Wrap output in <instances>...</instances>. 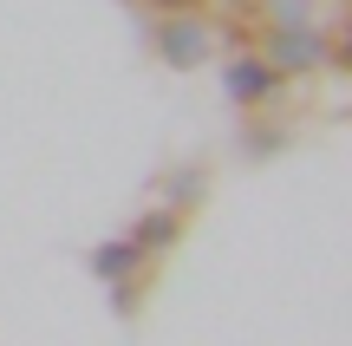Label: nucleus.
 <instances>
[{"label": "nucleus", "mask_w": 352, "mask_h": 346, "mask_svg": "<svg viewBox=\"0 0 352 346\" xmlns=\"http://www.w3.org/2000/svg\"><path fill=\"white\" fill-rule=\"evenodd\" d=\"M222 85H228V98H235V105H267V98L280 91V72L248 52V59H235V65L222 72Z\"/></svg>", "instance_id": "obj_1"}, {"label": "nucleus", "mask_w": 352, "mask_h": 346, "mask_svg": "<svg viewBox=\"0 0 352 346\" xmlns=\"http://www.w3.org/2000/svg\"><path fill=\"white\" fill-rule=\"evenodd\" d=\"M267 52H274V72H314L320 65V52H327V39L320 33H307V26H280L274 39H267Z\"/></svg>", "instance_id": "obj_2"}, {"label": "nucleus", "mask_w": 352, "mask_h": 346, "mask_svg": "<svg viewBox=\"0 0 352 346\" xmlns=\"http://www.w3.org/2000/svg\"><path fill=\"white\" fill-rule=\"evenodd\" d=\"M157 46H164L170 65H202V59H209V33H202L189 13H170V20L157 26Z\"/></svg>", "instance_id": "obj_3"}, {"label": "nucleus", "mask_w": 352, "mask_h": 346, "mask_svg": "<svg viewBox=\"0 0 352 346\" xmlns=\"http://www.w3.org/2000/svg\"><path fill=\"white\" fill-rule=\"evenodd\" d=\"M144 248L138 242H104V248H91V274H104V281H124L131 268H144Z\"/></svg>", "instance_id": "obj_4"}, {"label": "nucleus", "mask_w": 352, "mask_h": 346, "mask_svg": "<svg viewBox=\"0 0 352 346\" xmlns=\"http://www.w3.org/2000/svg\"><path fill=\"white\" fill-rule=\"evenodd\" d=\"M176 235H183V209H157V216H144L138 229H131V242H138L144 255H157V248H170Z\"/></svg>", "instance_id": "obj_5"}, {"label": "nucleus", "mask_w": 352, "mask_h": 346, "mask_svg": "<svg viewBox=\"0 0 352 346\" xmlns=\"http://www.w3.org/2000/svg\"><path fill=\"white\" fill-rule=\"evenodd\" d=\"M170 196H202V170H176V177H170Z\"/></svg>", "instance_id": "obj_6"}, {"label": "nucleus", "mask_w": 352, "mask_h": 346, "mask_svg": "<svg viewBox=\"0 0 352 346\" xmlns=\"http://www.w3.org/2000/svg\"><path fill=\"white\" fill-rule=\"evenodd\" d=\"M151 7H164V13H189L196 0H151Z\"/></svg>", "instance_id": "obj_7"}]
</instances>
